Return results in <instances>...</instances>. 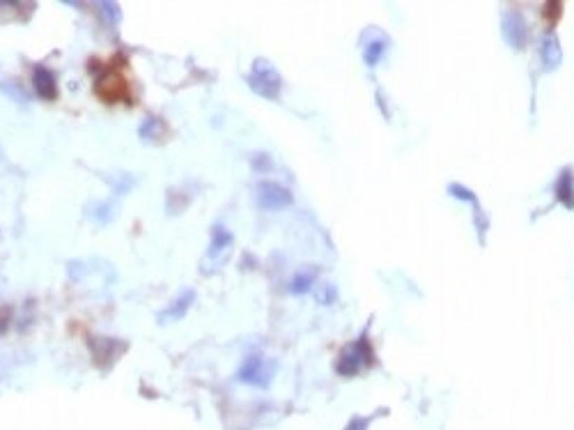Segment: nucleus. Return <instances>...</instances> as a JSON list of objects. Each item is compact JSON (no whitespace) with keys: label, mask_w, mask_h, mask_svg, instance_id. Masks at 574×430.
I'll return each instance as SVG.
<instances>
[{"label":"nucleus","mask_w":574,"mask_h":430,"mask_svg":"<svg viewBox=\"0 0 574 430\" xmlns=\"http://www.w3.org/2000/svg\"><path fill=\"white\" fill-rule=\"evenodd\" d=\"M540 55H542V65L547 72H554L561 65V44L554 35H545L540 42Z\"/></svg>","instance_id":"nucleus-7"},{"label":"nucleus","mask_w":574,"mask_h":430,"mask_svg":"<svg viewBox=\"0 0 574 430\" xmlns=\"http://www.w3.org/2000/svg\"><path fill=\"white\" fill-rule=\"evenodd\" d=\"M248 86H251V90H255L260 97L273 99L280 93L282 79L271 62H267L264 58H257L251 67V74H248Z\"/></svg>","instance_id":"nucleus-1"},{"label":"nucleus","mask_w":574,"mask_h":430,"mask_svg":"<svg viewBox=\"0 0 574 430\" xmlns=\"http://www.w3.org/2000/svg\"><path fill=\"white\" fill-rule=\"evenodd\" d=\"M257 203L264 210H285L294 203V196L287 187L276 182H262L257 184Z\"/></svg>","instance_id":"nucleus-2"},{"label":"nucleus","mask_w":574,"mask_h":430,"mask_svg":"<svg viewBox=\"0 0 574 430\" xmlns=\"http://www.w3.org/2000/svg\"><path fill=\"white\" fill-rule=\"evenodd\" d=\"M273 377V366L264 361V357L260 354H251L239 368V379L246 384H255V387H267Z\"/></svg>","instance_id":"nucleus-4"},{"label":"nucleus","mask_w":574,"mask_h":430,"mask_svg":"<svg viewBox=\"0 0 574 430\" xmlns=\"http://www.w3.org/2000/svg\"><path fill=\"white\" fill-rule=\"evenodd\" d=\"M193 300H196V293H193V290H186V293L177 295V297L172 300V304L168 306V309L161 311V318H159V320H161V322L179 320V318L189 311V306L193 304Z\"/></svg>","instance_id":"nucleus-8"},{"label":"nucleus","mask_w":574,"mask_h":430,"mask_svg":"<svg viewBox=\"0 0 574 430\" xmlns=\"http://www.w3.org/2000/svg\"><path fill=\"white\" fill-rule=\"evenodd\" d=\"M32 86H35V93L41 99H55L57 97V86H55V74L44 67V65H37L32 69Z\"/></svg>","instance_id":"nucleus-6"},{"label":"nucleus","mask_w":574,"mask_h":430,"mask_svg":"<svg viewBox=\"0 0 574 430\" xmlns=\"http://www.w3.org/2000/svg\"><path fill=\"white\" fill-rule=\"evenodd\" d=\"M313 283H315V276L313 274H308V271H301V274H296L294 278H292V293H299V295H303V293H308L313 288Z\"/></svg>","instance_id":"nucleus-10"},{"label":"nucleus","mask_w":574,"mask_h":430,"mask_svg":"<svg viewBox=\"0 0 574 430\" xmlns=\"http://www.w3.org/2000/svg\"><path fill=\"white\" fill-rule=\"evenodd\" d=\"M370 345L365 338H359L356 343H352L349 347H345L343 357L338 361V373L340 375H354L370 361Z\"/></svg>","instance_id":"nucleus-3"},{"label":"nucleus","mask_w":574,"mask_h":430,"mask_svg":"<svg viewBox=\"0 0 574 430\" xmlns=\"http://www.w3.org/2000/svg\"><path fill=\"white\" fill-rule=\"evenodd\" d=\"M386 51V42H374L370 44L368 48H365V62L368 65H377L379 62V58L384 55Z\"/></svg>","instance_id":"nucleus-11"},{"label":"nucleus","mask_w":574,"mask_h":430,"mask_svg":"<svg viewBox=\"0 0 574 430\" xmlns=\"http://www.w3.org/2000/svg\"><path fill=\"white\" fill-rule=\"evenodd\" d=\"M501 30H503V35H505L507 44H510V46L521 48L524 44H526L528 26H526V21H524L519 14L507 12V14L503 16V21H501Z\"/></svg>","instance_id":"nucleus-5"},{"label":"nucleus","mask_w":574,"mask_h":430,"mask_svg":"<svg viewBox=\"0 0 574 430\" xmlns=\"http://www.w3.org/2000/svg\"><path fill=\"white\" fill-rule=\"evenodd\" d=\"M451 194L455 198H460V201H471V203H476V196H473L469 189H460V184H451Z\"/></svg>","instance_id":"nucleus-12"},{"label":"nucleus","mask_w":574,"mask_h":430,"mask_svg":"<svg viewBox=\"0 0 574 430\" xmlns=\"http://www.w3.org/2000/svg\"><path fill=\"white\" fill-rule=\"evenodd\" d=\"M556 196L559 201L565 203V208H574V175L572 170H563L559 182H556Z\"/></svg>","instance_id":"nucleus-9"}]
</instances>
